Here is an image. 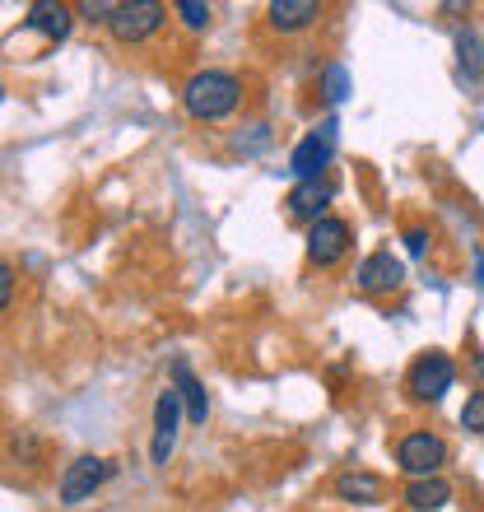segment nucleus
Wrapping results in <instances>:
<instances>
[{
    "label": "nucleus",
    "mask_w": 484,
    "mask_h": 512,
    "mask_svg": "<svg viewBox=\"0 0 484 512\" xmlns=\"http://www.w3.org/2000/svg\"><path fill=\"white\" fill-rule=\"evenodd\" d=\"M242 98V84L233 80L229 70H196L182 89V103L196 122H224Z\"/></svg>",
    "instance_id": "1"
},
{
    "label": "nucleus",
    "mask_w": 484,
    "mask_h": 512,
    "mask_svg": "<svg viewBox=\"0 0 484 512\" xmlns=\"http://www.w3.org/2000/svg\"><path fill=\"white\" fill-rule=\"evenodd\" d=\"M452 382H457V364H452L443 350L419 354L415 364H410V373H405V391H410V401H419V405L443 401L447 391H452Z\"/></svg>",
    "instance_id": "2"
},
{
    "label": "nucleus",
    "mask_w": 484,
    "mask_h": 512,
    "mask_svg": "<svg viewBox=\"0 0 484 512\" xmlns=\"http://www.w3.org/2000/svg\"><path fill=\"white\" fill-rule=\"evenodd\" d=\"M443 461H447V443L429 429L405 433L401 447H396V466H401L410 480H429V475H438L443 471Z\"/></svg>",
    "instance_id": "3"
},
{
    "label": "nucleus",
    "mask_w": 484,
    "mask_h": 512,
    "mask_svg": "<svg viewBox=\"0 0 484 512\" xmlns=\"http://www.w3.org/2000/svg\"><path fill=\"white\" fill-rule=\"evenodd\" d=\"M163 19H168V5H159V0H126V5H117V14H112V38L126 42V47H135V42L154 38L163 28Z\"/></svg>",
    "instance_id": "4"
},
{
    "label": "nucleus",
    "mask_w": 484,
    "mask_h": 512,
    "mask_svg": "<svg viewBox=\"0 0 484 512\" xmlns=\"http://www.w3.org/2000/svg\"><path fill=\"white\" fill-rule=\"evenodd\" d=\"M112 475L108 461H98V457H80V461H70L66 475H61V485H56V499L66 503V508H75V503L84 499H94V489L103 485Z\"/></svg>",
    "instance_id": "5"
},
{
    "label": "nucleus",
    "mask_w": 484,
    "mask_h": 512,
    "mask_svg": "<svg viewBox=\"0 0 484 512\" xmlns=\"http://www.w3.org/2000/svg\"><path fill=\"white\" fill-rule=\"evenodd\" d=\"M177 424H182V396H177V387H168L159 401H154V443H149L154 466H168V457H173Z\"/></svg>",
    "instance_id": "6"
},
{
    "label": "nucleus",
    "mask_w": 484,
    "mask_h": 512,
    "mask_svg": "<svg viewBox=\"0 0 484 512\" xmlns=\"http://www.w3.org/2000/svg\"><path fill=\"white\" fill-rule=\"evenodd\" d=\"M331 149H336V122H326L322 131H312V135L298 140L294 159H289V173H294L298 182H312V177L331 163Z\"/></svg>",
    "instance_id": "7"
},
{
    "label": "nucleus",
    "mask_w": 484,
    "mask_h": 512,
    "mask_svg": "<svg viewBox=\"0 0 484 512\" xmlns=\"http://www.w3.org/2000/svg\"><path fill=\"white\" fill-rule=\"evenodd\" d=\"M350 252V224H345V219H317V224H312L308 229V261L312 266H336L340 256Z\"/></svg>",
    "instance_id": "8"
},
{
    "label": "nucleus",
    "mask_w": 484,
    "mask_h": 512,
    "mask_svg": "<svg viewBox=\"0 0 484 512\" xmlns=\"http://www.w3.org/2000/svg\"><path fill=\"white\" fill-rule=\"evenodd\" d=\"M401 280H405V266L391 252L363 256L359 270H354V284H359L363 294H391V289H401Z\"/></svg>",
    "instance_id": "9"
},
{
    "label": "nucleus",
    "mask_w": 484,
    "mask_h": 512,
    "mask_svg": "<svg viewBox=\"0 0 484 512\" xmlns=\"http://www.w3.org/2000/svg\"><path fill=\"white\" fill-rule=\"evenodd\" d=\"M331 182L326 177H312V182H298L294 191H289V219H298V224H317V219H326V201H331Z\"/></svg>",
    "instance_id": "10"
},
{
    "label": "nucleus",
    "mask_w": 484,
    "mask_h": 512,
    "mask_svg": "<svg viewBox=\"0 0 484 512\" xmlns=\"http://www.w3.org/2000/svg\"><path fill=\"white\" fill-rule=\"evenodd\" d=\"M33 33H42V38L61 42L70 33V24H75V10L70 5H61V0H38V5H28V19H24Z\"/></svg>",
    "instance_id": "11"
},
{
    "label": "nucleus",
    "mask_w": 484,
    "mask_h": 512,
    "mask_svg": "<svg viewBox=\"0 0 484 512\" xmlns=\"http://www.w3.org/2000/svg\"><path fill=\"white\" fill-rule=\"evenodd\" d=\"M266 19L275 33H298V28H308L322 19V5H317V0H270Z\"/></svg>",
    "instance_id": "12"
},
{
    "label": "nucleus",
    "mask_w": 484,
    "mask_h": 512,
    "mask_svg": "<svg viewBox=\"0 0 484 512\" xmlns=\"http://www.w3.org/2000/svg\"><path fill=\"white\" fill-rule=\"evenodd\" d=\"M173 387H177V396H182V405H187V419H191V424H205V415H210V401H205V387L196 382V373H191L187 359H177V364H173Z\"/></svg>",
    "instance_id": "13"
},
{
    "label": "nucleus",
    "mask_w": 484,
    "mask_h": 512,
    "mask_svg": "<svg viewBox=\"0 0 484 512\" xmlns=\"http://www.w3.org/2000/svg\"><path fill=\"white\" fill-rule=\"evenodd\" d=\"M336 494L345 503H363V508H373V503H382V494H387V485L377 480V475L368 471H345L336 480Z\"/></svg>",
    "instance_id": "14"
},
{
    "label": "nucleus",
    "mask_w": 484,
    "mask_h": 512,
    "mask_svg": "<svg viewBox=\"0 0 484 512\" xmlns=\"http://www.w3.org/2000/svg\"><path fill=\"white\" fill-rule=\"evenodd\" d=\"M405 503L415 512H438L443 503H452V485L443 475H429V480H410L405 485Z\"/></svg>",
    "instance_id": "15"
},
{
    "label": "nucleus",
    "mask_w": 484,
    "mask_h": 512,
    "mask_svg": "<svg viewBox=\"0 0 484 512\" xmlns=\"http://www.w3.org/2000/svg\"><path fill=\"white\" fill-rule=\"evenodd\" d=\"M457 52H461V66H466V75L475 80V75H480V52H484L480 38H475V33H461V38H457Z\"/></svg>",
    "instance_id": "16"
},
{
    "label": "nucleus",
    "mask_w": 484,
    "mask_h": 512,
    "mask_svg": "<svg viewBox=\"0 0 484 512\" xmlns=\"http://www.w3.org/2000/svg\"><path fill=\"white\" fill-rule=\"evenodd\" d=\"M173 10H177V19H182L187 28H205V24H210V5H201V0H177Z\"/></svg>",
    "instance_id": "17"
},
{
    "label": "nucleus",
    "mask_w": 484,
    "mask_h": 512,
    "mask_svg": "<svg viewBox=\"0 0 484 512\" xmlns=\"http://www.w3.org/2000/svg\"><path fill=\"white\" fill-rule=\"evenodd\" d=\"M461 429H471V433H484V387L475 391L471 401L461 405Z\"/></svg>",
    "instance_id": "18"
},
{
    "label": "nucleus",
    "mask_w": 484,
    "mask_h": 512,
    "mask_svg": "<svg viewBox=\"0 0 484 512\" xmlns=\"http://www.w3.org/2000/svg\"><path fill=\"white\" fill-rule=\"evenodd\" d=\"M345 94H350V75H345V66H331L326 70V103H340Z\"/></svg>",
    "instance_id": "19"
},
{
    "label": "nucleus",
    "mask_w": 484,
    "mask_h": 512,
    "mask_svg": "<svg viewBox=\"0 0 484 512\" xmlns=\"http://www.w3.org/2000/svg\"><path fill=\"white\" fill-rule=\"evenodd\" d=\"M424 247H429V233H424V229L405 233V252H410V256H424Z\"/></svg>",
    "instance_id": "20"
},
{
    "label": "nucleus",
    "mask_w": 484,
    "mask_h": 512,
    "mask_svg": "<svg viewBox=\"0 0 484 512\" xmlns=\"http://www.w3.org/2000/svg\"><path fill=\"white\" fill-rule=\"evenodd\" d=\"M10 298H14V270H10V266H0V303L10 308Z\"/></svg>",
    "instance_id": "21"
},
{
    "label": "nucleus",
    "mask_w": 484,
    "mask_h": 512,
    "mask_svg": "<svg viewBox=\"0 0 484 512\" xmlns=\"http://www.w3.org/2000/svg\"><path fill=\"white\" fill-rule=\"evenodd\" d=\"M475 373H480V378H484V350L475 354Z\"/></svg>",
    "instance_id": "22"
},
{
    "label": "nucleus",
    "mask_w": 484,
    "mask_h": 512,
    "mask_svg": "<svg viewBox=\"0 0 484 512\" xmlns=\"http://www.w3.org/2000/svg\"><path fill=\"white\" fill-rule=\"evenodd\" d=\"M480 284H484V256H480Z\"/></svg>",
    "instance_id": "23"
}]
</instances>
